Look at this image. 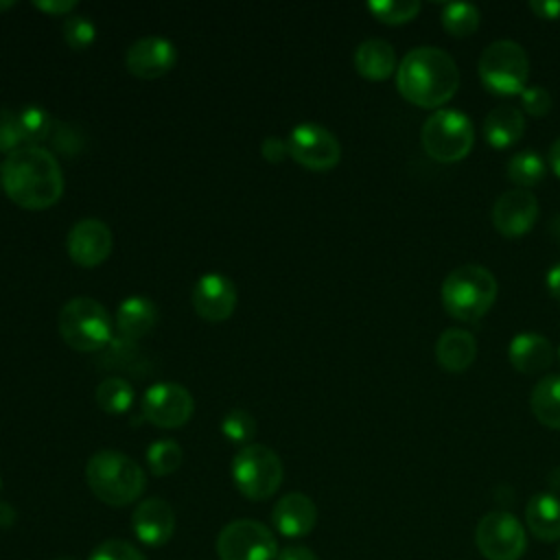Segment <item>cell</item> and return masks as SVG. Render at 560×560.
Here are the masks:
<instances>
[{
  "label": "cell",
  "mask_w": 560,
  "mask_h": 560,
  "mask_svg": "<svg viewBox=\"0 0 560 560\" xmlns=\"http://www.w3.org/2000/svg\"><path fill=\"white\" fill-rule=\"evenodd\" d=\"M85 481L98 501L112 508H125L140 499L147 477L144 470L125 453L103 448L88 459Z\"/></svg>",
  "instance_id": "3957f363"
},
{
  "label": "cell",
  "mask_w": 560,
  "mask_h": 560,
  "mask_svg": "<svg viewBox=\"0 0 560 560\" xmlns=\"http://www.w3.org/2000/svg\"><path fill=\"white\" fill-rule=\"evenodd\" d=\"M497 280L490 269L466 262L455 267L442 282V304L455 319L472 322L494 304Z\"/></svg>",
  "instance_id": "277c9868"
},
{
  "label": "cell",
  "mask_w": 560,
  "mask_h": 560,
  "mask_svg": "<svg viewBox=\"0 0 560 560\" xmlns=\"http://www.w3.org/2000/svg\"><path fill=\"white\" fill-rule=\"evenodd\" d=\"M88 560H149V558L131 542L120 538H109L96 545Z\"/></svg>",
  "instance_id": "e575fe53"
},
{
  "label": "cell",
  "mask_w": 560,
  "mask_h": 560,
  "mask_svg": "<svg viewBox=\"0 0 560 560\" xmlns=\"http://www.w3.org/2000/svg\"><path fill=\"white\" fill-rule=\"evenodd\" d=\"M521 103L529 116L540 118V116L549 114V109H551V94L542 85H529L521 92Z\"/></svg>",
  "instance_id": "8d00e7d4"
},
{
  "label": "cell",
  "mask_w": 560,
  "mask_h": 560,
  "mask_svg": "<svg viewBox=\"0 0 560 560\" xmlns=\"http://www.w3.org/2000/svg\"><path fill=\"white\" fill-rule=\"evenodd\" d=\"M271 523L278 534L287 538H302L313 532L317 523V508L311 497L302 492H287L276 501Z\"/></svg>",
  "instance_id": "ac0fdd59"
},
{
  "label": "cell",
  "mask_w": 560,
  "mask_h": 560,
  "mask_svg": "<svg viewBox=\"0 0 560 560\" xmlns=\"http://www.w3.org/2000/svg\"><path fill=\"white\" fill-rule=\"evenodd\" d=\"M289 155L311 171H330L341 160V144L332 131L317 122H302L287 138Z\"/></svg>",
  "instance_id": "8fae6325"
},
{
  "label": "cell",
  "mask_w": 560,
  "mask_h": 560,
  "mask_svg": "<svg viewBox=\"0 0 560 560\" xmlns=\"http://www.w3.org/2000/svg\"><path fill=\"white\" fill-rule=\"evenodd\" d=\"M0 186H2V179H0Z\"/></svg>",
  "instance_id": "681fc988"
},
{
  "label": "cell",
  "mask_w": 560,
  "mask_h": 560,
  "mask_svg": "<svg viewBox=\"0 0 560 560\" xmlns=\"http://www.w3.org/2000/svg\"><path fill=\"white\" fill-rule=\"evenodd\" d=\"M424 151L438 162L464 160L475 142L470 118L457 109L433 112L420 131Z\"/></svg>",
  "instance_id": "ba28073f"
},
{
  "label": "cell",
  "mask_w": 560,
  "mask_h": 560,
  "mask_svg": "<svg viewBox=\"0 0 560 560\" xmlns=\"http://www.w3.org/2000/svg\"><path fill=\"white\" fill-rule=\"evenodd\" d=\"M556 560H560V549H558V553H556Z\"/></svg>",
  "instance_id": "bcb514c9"
},
{
  "label": "cell",
  "mask_w": 560,
  "mask_h": 560,
  "mask_svg": "<svg viewBox=\"0 0 560 560\" xmlns=\"http://www.w3.org/2000/svg\"><path fill=\"white\" fill-rule=\"evenodd\" d=\"M475 542L486 560H518L527 549V536L521 521L503 510L481 516L475 529Z\"/></svg>",
  "instance_id": "30bf717a"
},
{
  "label": "cell",
  "mask_w": 560,
  "mask_h": 560,
  "mask_svg": "<svg viewBox=\"0 0 560 560\" xmlns=\"http://www.w3.org/2000/svg\"><path fill=\"white\" fill-rule=\"evenodd\" d=\"M131 527L142 545L162 547L175 534V512L164 499H144L131 514Z\"/></svg>",
  "instance_id": "e0dca14e"
},
{
  "label": "cell",
  "mask_w": 560,
  "mask_h": 560,
  "mask_svg": "<svg viewBox=\"0 0 560 560\" xmlns=\"http://www.w3.org/2000/svg\"><path fill=\"white\" fill-rule=\"evenodd\" d=\"M523 131H525V118L521 109H516L514 105H499L486 114L483 136L488 144L497 149H505L514 144L516 140H521Z\"/></svg>",
  "instance_id": "cb8c5ba5"
},
{
  "label": "cell",
  "mask_w": 560,
  "mask_h": 560,
  "mask_svg": "<svg viewBox=\"0 0 560 560\" xmlns=\"http://www.w3.org/2000/svg\"><path fill=\"white\" fill-rule=\"evenodd\" d=\"M477 357V339L464 328H446L435 341V359L446 372H464Z\"/></svg>",
  "instance_id": "ffe728a7"
},
{
  "label": "cell",
  "mask_w": 560,
  "mask_h": 560,
  "mask_svg": "<svg viewBox=\"0 0 560 560\" xmlns=\"http://www.w3.org/2000/svg\"><path fill=\"white\" fill-rule=\"evenodd\" d=\"M238 302L234 282L223 273H206L192 289V306L201 319L223 322L228 319Z\"/></svg>",
  "instance_id": "2e32d148"
},
{
  "label": "cell",
  "mask_w": 560,
  "mask_h": 560,
  "mask_svg": "<svg viewBox=\"0 0 560 560\" xmlns=\"http://www.w3.org/2000/svg\"><path fill=\"white\" fill-rule=\"evenodd\" d=\"M549 162H551L553 173L560 177V138H556V142L549 149Z\"/></svg>",
  "instance_id": "ee69618b"
},
{
  "label": "cell",
  "mask_w": 560,
  "mask_h": 560,
  "mask_svg": "<svg viewBox=\"0 0 560 560\" xmlns=\"http://www.w3.org/2000/svg\"><path fill=\"white\" fill-rule=\"evenodd\" d=\"M61 339L77 352H98L109 346L112 315L107 308L92 298L68 300L57 319Z\"/></svg>",
  "instance_id": "5b68a950"
},
{
  "label": "cell",
  "mask_w": 560,
  "mask_h": 560,
  "mask_svg": "<svg viewBox=\"0 0 560 560\" xmlns=\"http://www.w3.org/2000/svg\"><path fill=\"white\" fill-rule=\"evenodd\" d=\"M221 433L236 444L249 442L256 433V420L252 413L243 411V409H232L230 413H225V418L221 420Z\"/></svg>",
  "instance_id": "1f68e13d"
},
{
  "label": "cell",
  "mask_w": 560,
  "mask_h": 560,
  "mask_svg": "<svg viewBox=\"0 0 560 560\" xmlns=\"http://www.w3.org/2000/svg\"><path fill=\"white\" fill-rule=\"evenodd\" d=\"M57 560H68V558H57Z\"/></svg>",
  "instance_id": "c3c4849f"
},
{
  "label": "cell",
  "mask_w": 560,
  "mask_h": 560,
  "mask_svg": "<svg viewBox=\"0 0 560 560\" xmlns=\"http://www.w3.org/2000/svg\"><path fill=\"white\" fill-rule=\"evenodd\" d=\"M33 4H35V9H39L48 15H68L77 7V2H72V0H35Z\"/></svg>",
  "instance_id": "f35d334b"
},
{
  "label": "cell",
  "mask_w": 560,
  "mask_h": 560,
  "mask_svg": "<svg viewBox=\"0 0 560 560\" xmlns=\"http://www.w3.org/2000/svg\"><path fill=\"white\" fill-rule=\"evenodd\" d=\"M177 61L175 46L158 35L136 39L125 57L127 70L138 79H158L173 70Z\"/></svg>",
  "instance_id": "9a60e30c"
},
{
  "label": "cell",
  "mask_w": 560,
  "mask_h": 560,
  "mask_svg": "<svg viewBox=\"0 0 560 560\" xmlns=\"http://www.w3.org/2000/svg\"><path fill=\"white\" fill-rule=\"evenodd\" d=\"M195 411L190 392L179 383H155L142 396V416L160 429L184 427Z\"/></svg>",
  "instance_id": "7c38bea8"
},
{
  "label": "cell",
  "mask_w": 560,
  "mask_h": 560,
  "mask_svg": "<svg viewBox=\"0 0 560 560\" xmlns=\"http://www.w3.org/2000/svg\"><path fill=\"white\" fill-rule=\"evenodd\" d=\"M50 140H52V147L57 153L61 155H77L83 151L85 147V136L81 131V127L72 125V122H59L52 127V133H50Z\"/></svg>",
  "instance_id": "836d02e7"
},
{
  "label": "cell",
  "mask_w": 560,
  "mask_h": 560,
  "mask_svg": "<svg viewBox=\"0 0 560 560\" xmlns=\"http://www.w3.org/2000/svg\"><path fill=\"white\" fill-rule=\"evenodd\" d=\"M66 247L74 265L98 267L112 254L114 234L101 219H83L70 228Z\"/></svg>",
  "instance_id": "4fadbf2b"
},
{
  "label": "cell",
  "mask_w": 560,
  "mask_h": 560,
  "mask_svg": "<svg viewBox=\"0 0 560 560\" xmlns=\"http://www.w3.org/2000/svg\"><path fill=\"white\" fill-rule=\"evenodd\" d=\"M508 179L521 188L534 186L545 177V162L536 151H518L508 162Z\"/></svg>",
  "instance_id": "4316f807"
},
{
  "label": "cell",
  "mask_w": 560,
  "mask_h": 560,
  "mask_svg": "<svg viewBox=\"0 0 560 560\" xmlns=\"http://www.w3.org/2000/svg\"><path fill=\"white\" fill-rule=\"evenodd\" d=\"M184 462V451L175 440H155L147 448V464L155 477L175 472Z\"/></svg>",
  "instance_id": "f546056e"
},
{
  "label": "cell",
  "mask_w": 560,
  "mask_h": 560,
  "mask_svg": "<svg viewBox=\"0 0 560 560\" xmlns=\"http://www.w3.org/2000/svg\"><path fill=\"white\" fill-rule=\"evenodd\" d=\"M442 24L455 37H466L479 26V9L470 2H448L442 7Z\"/></svg>",
  "instance_id": "83f0119b"
},
{
  "label": "cell",
  "mask_w": 560,
  "mask_h": 560,
  "mask_svg": "<svg viewBox=\"0 0 560 560\" xmlns=\"http://www.w3.org/2000/svg\"><path fill=\"white\" fill-rule=\"evenodd\" d=\"M2 190L24 210H46L63 195L59 160L44 147H20L0 166Z\"/></svg>",
  "instance_id": "6da1fadb"
},
{
  "label": "cell",
  "mask_w": 560,
  "mask_h": 560,
  "mask_svg": "<svg viewBox=\"0 0 560 560\" xmlns=\"http://www.w3.org/2000/svg\"><path fill=\"white\" fill-rule=\"evenodd\" d=\"M529 7L538 18H545V20L560 18V0H532Z\"/></svg>",
  "instance_id": "ab89813d"
},
{
  "label": "cell",
  "mask_w": 560,
  "mask_h": 560,
  "mask_svg": "<svg viewBox=\"0 0 560 560\" xmlns=\"http://www.w3.org/2000/svg\"><path fill=\"white\" fill-rule=\"evenodd\" d=\"M547 289L549 293L560 300V262H556L549 271H547Z\"/></svg>",
  "instance_id": "b9f144b4"
},
{
  "label": "cell",
  "mask_w": 560,
  "mask_h": 560,
  "mask_svg": "<svg viewBox=\"0 0 560 560\" xmlns=\"http://www.w3.org/2000/svg\"><path fill=\"white\" fill-rule=\"evenodd\" d=\"M479 77L497 94H521L529 74V59L521 44L497 39L479 57Z\"/></svg>",
  "instance_id": "52a82bcc"
},
{
  "label": "cell",
  "mask_w": 560,
  "mask_h": 560,
  "mask_svg": "<svg viewBox=\"0 0 560 560\" xmlns=\"http://www.w3.org/2000/svg\"><path fill=\"white\" fill-rule=\"evenodd\" d=\"M158 322L155 304L144 295H131L116 311V330L129 341H138L153 330Z\"/></svg>",
  "instance_id": "44dd1931"
},
{
  "label": "cell",
  "mask_w": 560,
  "mask_h": 560,
  "mask_svg": "<svg viewBox=\"0 0 560 560\" xmlns=\"http://www.w3.org/2000/svg\"><path fill=\"white\" fill-rule=\"evenodd\" d=\"M538 219V199L525 188H512L499 195L492 206V225L503 236L527 234Z\"/></svg>",
  "instance_id": "5bb4252c"
},
{
  "label": "cell",
  "mask_w": 560,
  "mask_h": 560,
  "mask_svg": "<svg viewBox=\"0 0 560 560\" xmlns=\"http://www.w3.org/2000/svg\"><path fill=\"white\" fill-rule=\"evenodd\" d=\"M368 11L385 24H402L416 18L420 11L418 0H372L368 2Z\"/></svg>",
  "instance_id": "4dcf8cb0"
},
{
  "label": "cell",
  "mask_w": 560,
  "mask_h": 560,
  "mask_svg": "<svg viewBox=\"0 0 560 560\" xmlns=\"http://www.w3.org/2000/svg\"><path fill=\"white\" fill-rule=\"evenodd\" d=\"M284 466L276 451L262 444H245L232 459L236 490L249 501H265L278 492Z\"/></svg>",
  "instance_id": "8992f818"
},
{
  "label": "cell",
  "mask_w": 560,
  "mask_h": 560,
  "mask_svg": "<svg viewBox=\"0 0 560 560\" xmlns=\"http://www.w3.org/2000/svg\"><path fill=\"white\" fill-rule=\"evenodd\" d=\"M457 85L459 70L455 59L435 46L411 48L396 70V88L402 98L424 109L448 103Z\"/></svg>",
  "instance_id": "7a4b0ae2"
},
{
  "label": "cell",
  "mask_w": 560,
  "mask_h": 560,
  "mask_svg": "<svg viewBox=\"0 0 560 560\" xmlns=\"http://www.w3.org/2000/svg\"><path fill=\"white\" fill-rule=\"evenodd\" d=\"M276 560H317V556H315V551H313V549H308V547L291 545V547L280 549Z\"/></svg>",
  "instance_id": "60d3db41"
},
{
  "label": "cell",
  "mask_w": 560,
  "mask_h": 560,
  "mask_svg": "<svg viewBox=\"0 0 560 560\" xmlns=\"http://www.w3.org/2000/svg\"><path fill=\"white\" fill-rule=\"evenodd\" d=\"M260 153H262V158H265L267 162L278 164V162H282L284 155L289 153V151H287V140H282V138H278V136H269V138L262 140Z\"/></svg>",
  "instance_id": "74e56055"
},
{
  "label": "cell",
  "mask_w": 560,
  "mask_h": 560,
  "mask_svg": "<svg viewBox=\"0 0 560 560\" xmlns=\"http://www.w3.org/2000/svg\"><path fill=\"white\" fill-rule=\"evenodd\" d=\"M532 411L545 427L560 429V374H549L536 383Z\"/></svg>",
  "instance_id": "d4e9b609"
},
{
  "label": "cell",
  "mask_w": 560,
  "mask_h": 560,
  "mask_svg": "<svg viewBox=\"0 0 560 560\" xmlns=\"http://www.w3.org/2000/svg\"><path fill=\"white\" fill-rule=\"evenodd\" d=\"M278 551L271 529L254 518H236L217 536L219 560H276Z\"/></svg>",
  "instance_id": "9c48e42d"
},
{
  "label": "cell",
  "mask_w": 560,
  "mask_h": 560,
  "mask_svg": "<svg viewBox=\"0 0 560 560\" xmlns=\"http://www.w3.org/2000/svg\"><path fill=\"white\" fill-rule=\"evenodd\" d=\"M18 518V512L11 503L7 501H0V527H11Z\"/></svg>",
  "instance_id": "7bdbcfd3"
},
{
  "label": "cell",
  "mask_w": 560,
  "mask_h": 560,
  "mask_svg": "<svg viewBox=\"0 0 560 560\" xmlns=\"http://www.w3.org/2000/svg\"><path fill=\"white\" fill-rule=\"evenodd\" d=\"M527 529L545 542L560 538V499L553 492H538L525 505Z\"/></svg>",
  "instance_id": "7402d4cb"
},
{
  "label": "cell",
  "mask_w": 560,
  "mask_h": 560,
  "mask_svg": "<svg viewBox=\"0 0 560 560\" xmlns=\"http://www.w3.org/2000/svg\"><path fill=\"white\" fill-rule=\"evenodd\" d=\"M354 68L370 81H383L396 70V50L385 39H365L354 50Z\"/></svg>",
  "instance_id": "603a6c76"
},
{
  "label": "cell",
  "mask_w": 560,
  "mask_h": 560,
  "mask_svg": "<svg viewBox=\"0 0 560 560\" xmlns=\"http://www.w3.org/2000/svg\"><path fill=\"white\" fill-rule=\"evenodd\" d=\"M96 37V26L85 15H70L63 20V39L72 50H85Z\"/></svg>",
  "instance_id": "d6a6232c"
},
{
  "label": "cell",
  "mask_w": 560,
  "mask_h": 560,
  "mask_svg": "<svg viewBox=\"0 0 560 560\" xmlns=\"http://www.w3.org/2000/svg\"><path fill=\"white\" fill-rule=\"evenodd\" d=\"M24 144L20 114L9 107H0V153H13Z\"/></svg>",
  "instance_id": "d590c367"
},
{
  "label": "cell",
  "mask_w": 560,
  "mask_h": 560,
  "mask_svg": "<svg viewBox=\"0 0 560 560\" xmlns=\"http://www.w3.org/2000/svg\"><path fill=\"white\" fill-rule=\"evenodd\" d=\"M94 400L105 413H125L133 405V387L118 376H109L96 385Z\"/></svg>",
  "instance_id": "484cf974"
},
{
  "label": "cell",
  "mask_w": 560,
  "mask_h": 560,
  "mask_svg": "<svg viewBox=\"0 0 560 560\" xmlns=\"http://www.w3.org/2000/svg\"><path fill=\"white\" fill-rule=\"evenodd\" d=\"M510 363L523 374H538L553 363V346L538 332H518L508 346Z\"/></svg>",
  "instance_id": "d6986e66"
},
{
  "label": "cell",
  "mask_w": 560,
  "mask_h": 560,
  "mask_svg": "<svg viewBox=\"0 0 560 560\" xmlns=\"http://www.w3.org/2000/svg\"><path fill=\"white\" fill-rule=\"evenodd\" d=\"M18 114H20L24 147H39V142H44L46 138H50L55 122H52L50 114H48L44 107H39V105H26V107L20 109Z\"/></svg>",
  "instance_id": "f1b7e54d"
},
{
  "label": "cell",
  "mask_w": 560,
  "mask_h": 560,
  "mask_svg": "<svg viewBox=\"0 0 560 560\" xmlns=\"http://www.w3.org/2000/svg\"><path fill=\"white\" fill-rule=\"evenodd\" d=\"M11 7H15V2H13V0H4V2H0V11H2V9H11Z\"/></svg>",
  "instance_id": "f6af8a7d"
},
{
  "label": "cell",
  "mask_w": 560,
  "mask_h": 560,
  "mask_svg": "<svg viewBox=\"0 0 560 560\" xmlns=\"http://www.w3.org/2000/svg\"><path fill=\"white\" fill-rule=\"evenodd\" d=\"M558 359H560V348H558Z\"/></svg>",
  "instance_id": "7dc6e473"
}]
</instances>
